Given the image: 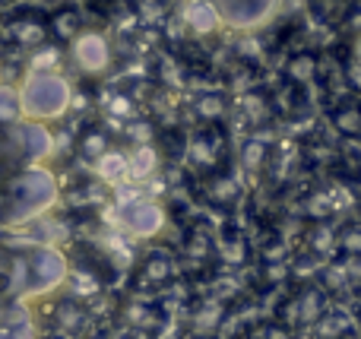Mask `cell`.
I'll return each mask as SVG.
<instances>
[{
    "label": "cell",
    "mask_w": 361,
    "mask_h": 339,
    "mask_svg": "<svg viewBox=\"0 0 361 339\" xmlns=\"http://www.w3.org/2000/svg\"><path fill=\"white\" fill-rule=\"evenodd\" d=\"M73 101V82L67 73H25L19 82V108L23 121L51 124L70 111Z\"/></svg>",
    "instance_id": "obj_1"
},
{
    "label": "cell",
    "mask_w": 361,
    "mask_h": 339,
    "mask_svg": "<svg viewBox=\"0 0 361 339\" xmlns=\"http://www.w3.org/2000/svg\"><path fill=\"white\" fill-rule=\"evenodd\" d=\"M61 197L57 178L42 165H29L10 181L6 190V219L4 222H29L48 213Z\"/></svg>",
    "instance_id": "obj_2"
},
{
    "label": "cell",
    "mask_w": 361,
    "mask_h": 339,
    "mask_svg": "<svg viewBox=\"0 0 361 339\" xmlns=\"http://www.w3.org/2000/svg\"><path fill=\"white\" fill-rule=\"evenodd\" d=\"M222 29L238 35H257L279 19L286 0H209Z\"/></svg>",
    "instance_id": "obj_3"
},
{
    "label": "cell",
    "mask_w": 361,
    "mask_h": 339,
    "mask_svg": "<svg viewBox=\"0 0 361 339\" xmlns=\"http://www.w3.org/2000/svg\"><path fill=\"white\" fill-rule=\"evenodd\" d=\"M25 257V270H29V285H25V295H51L61 285H67L70 276V260L63 257L61 247L54 245H35Z\"/></svg>",
    "instance_id": "obj_4"
},
{
    "label": "cell",
    "mask_w": 361,
    "mask_h": 339,
    "mask_svg": "<svg viewBox=\"0 0 361 339\" xmlns=\"http://www.w3.org/2000/svg\"><path fill=\"white\" fill-rule=\"evenodd\" d=\"M330 311V295L320 283H305L279 304L276 321L282 330H311Z\"/></svg>",
    "instance_id": "obj_5"
},
{
    "label": "cell",
    "mask_w": 361,
    "mask_h": 339,
    "mask_svg": "<svg viewBox=\"0 0 361 339\" xmlns=\"http://www.w3.org/2000/svg\"><path fill=\"white\" fill-rule=\"evenodd\" d=\"M114 219H118L121 232L137 241L159 238V235L165 232V226H169L165 207L159 200H152V197H133V200H127V203H118Z\"/></svg>",
    "instance_id": "obj_6"
},
{
    "label": "cell",
    "mask_w": 361,
    "mask_h": 339,
    "mask_svg": "<svg viewBox=\"0 0 361 339\" xmlns=\"http://www.w3.org/2000/svg\"><path fill=\"white\" fill-rule=\"evenodd\" d=\"M70 63L76 73L82 76H105L114 63V48L111 38L102 29H82L80 35L70 42Z\"/></svg>",
    "instance_id": "obj_7"
},
{
    "label": "cell",
    "mask_w": 361,
    "mask_h": 339,
    "mask_svg": "<svg viewBox=\"0 0 361 339\" xmlns=\"http://www.w3.org/2000/svg\"><path fill=\"white\" fill-rule=\"evenodd\" d=\"M225 152H228V146H225V137L219 127H206V130H197L190 137V143H187V162H190L193 171H200V175H219L225 165Z\"/></svg>",
    "instance_id": "obj_8"
},
{
    "label": "cell",
    "mask_w": 361,
    "mask_h": 339,
    "mask_svg": "<svg viewBox=\"0 0 361 339\" xmlns=\"http://www.w3.org/2000/svg\"><path fill=\"white\" fill-rule=\"evenodd\" d=\"M10 133H13V143H16V149L23 152L25 159H29V165L44 162V159L54 156V149H57V140H54V133H51L48 124L19 121V124L13 127Z\"/></svg>",
    "instance_id": "obj_9"
},
{
    "label": "cell",
    "mask_w": 361,
    "mask_h": 339,
    "mask_svg": "<svg viewBox=\"0 0 361 339\" xmlns=\"http://www.w3.org/2000/svg\"><path fill=\"white\" fill-rule=\"evenodd\" d=\"M178 276V260L165 247H152L149 254H143L137 264V285L140 289H165Z\"/></svg>",
    "instance_id": "obj_10"
},
{
    "label": "cell",
    "mask_w": 361,
    "mask_h": 339,
    "mask_svg": "<svg viewBox=\"0 0 361 339\" xmlns=\"http://www.w3.org/2000/svg\"><path fill=\"white\" fill-rule=\"evenodd\" d=\"M6 32H10L13 44H19L23 51H35L48 42V19L35 16V13H19L6 23Z\"/></svg>",
    "instance_id": "obj_11"
},
{
    "label": "cell",
    "mask_w": 361,
    "mask_h": 339,
    "mask_svg": "<svg viewBox=\"0 0 361 339\" xmlns=\"http://www.w3.org/2000/svg\"><path fill=\"white\" fill-rule=\"evenodd\" d=\"M51 327L57 336H80L89 327V311L76 298H63L51 311Z\"/></svg>",
    "instance_id": "obj_12"
},
{
    "label": "cell",
    "mask_w": 361,
    "mask_h": 339,
    "mask_svg": "<svg viewBox=\"0 0 361 339\" xmlns=\"http://www.w3.org/2000/svg\"><path fill=\"white\" fill-rule=\"evenodd\" d=\"M180 23H184L193 35H209V32L222 29V23H219V16H216L209 0H184Z\"/></svg>",
    "instance_id": "obj_13"
},
{
    "label": "cell",
    "mask_w": 361,
    "mask_h": 339,
    "mask_svg": "<svg viewBox=\"0 0 361 339\" xmlns=\"http://www.w3.org/2000/svg\"><path fill=\"white\" fill-rule=\"evenodd\" d=\"M330 127L345 140H361V99H343L333 105Z\"/></svg>",
    "instance_id": "obj_14"
},
{
    "label": "cell",
    "mask_w": 361,
    "mask_h": 339,
    "mask_svg": "<svg viewBox=\"0 0 361 339\" xmlns=\"http://www.w3.org/2000/svg\"><path fill=\"white\" fill-rule=\"evenodd\" d=\"M82 29L86 25H82V16L76 6H57L48 16V35L54 38V44H70Z\"/></svg>",
    "instance_id": "obj_15"
},
{
    "label": "cell",
    "mask_w": 361,
    "mask_h": 339,
    "mask_svg": "<svg viewBox=\"0 0 361 339\" xmlns=\"http://www.w3.org/2000/svg\"><path fill=\"white\" fill-rule=\"evenodd\" d=\"M92 168H95V178H99L102 184H108V187H121L124 181H130V165H127V152H124V149H114V146L99 159V162L92 165Z\"/></svg>",
    "instance_id": "obj_16"
},
{
    "label": "cell",
    "mask_w": 361,
    "mask_h": 339,
    "mask_svg": "<svg viewBox=\"0 0 361 339\" xmlns=\"http://www.w3.org/2000/svg\"><path fill=\"white\" fill-rule=\"evenodd\" d=\"M23 67H25V73H63V51H61V44H54V42H44L42 48H35V51H29L25 54V61H23Z\"/></svg>",
    "instance_id": "obj_17"
},
{
    "label": "cell",
    "mask_w": 361,
    "mask_h": 339,
    "mask_svg": "<svg viewBox=\"0 0 361 339\" xmlns=\"http://www.w3.org/2000/svg\"><path fill=\"white\" fill-rule=\"evenodd\" d=\"M238 197H241V184L228 171H219V175L206 178V200L212 207H231V203H238Z\"/></svg>",
    "instance_id": "obj_18"
},
{
    "label": "cell",
    "mask_w": 361,
    "mask_h": 339,
    "mask_svg": "<svg viewBox=\"0 0 361 339\" xmlns=\"http://www.w3.org/2000/svg\"><path fill=\"white\" fill-rule=\"evenodd\" d=\"M121 317H124V323L130 330H149V333L159 330V323H165V311H159L149 302H130L121 311Z\"/></svg>",
    "instance_id": "obj_19"
},
{
    "label": "cell",
    "mask_w": 361,
    "mask_h": 339,
    "mask_svg": "<svg viewBox=\"0 0 361 339\" xmlns=\"http://www.w3.org/2000/svg\"><path fill=\"white\" fill-rule=\"evenodd\" d=\"M311 333H314V339H352L355 327H352V321H349V314H345V311L330 308L311 327Z\"/></svg>",
    "instance_id": "obj_20"
},
{
    "label": "cell",
    "mask_w": 361,
    "mask_h": 339,
    "mask_svg": "<svg viewBox=\"0 0 361 339\" xmlns=\"http://www.w3.org/2000/svg\"><path fill=\"white\" fill-rule=\"evenodd\" d=\"M111 149V133L105 130V127H99V124H92V127H86V130L80 133V140H76V152H80L86 162H99L105 152Z\"/></svg>",
    "instance_id": "obj_21"
},
{
    "label": "cell",
    "mask_w": 361,
    "mask_h": 339,
    "mask_svg": "<svg viewBox=\"0 0 361 339\" xmlns=\"http://www.w3.org/2000/svg\"><path fill=\"white\" fill-rule=\"evenodd\" d=\"M159 152L152 143L146 146H133L130 152H127V165H130V181H149L152 175L159 171Z\"/></svg>",
    "instance_id": "obj_22"
},
{
    "label": "cell",
    "mask_w": 361,
    "mask_h": 339,
    "mask_svg": "<svg viewBox=\"0 0 361 339\" xmlns=\"http://www.w3.org/2000/svg\"><path fill=\"white\" fill-rule=\"evenodd\" d=\"M216 254L225 260V264L241 266L244 260H247V254H250V245H247V238H244L238 228H225V232L219 235V241H216Z\"/></svg>",
    "instance_id": "obj_23"
},
{
    "label": "cell",
    "mask_w": 361,
    "mask_h": 339,
    "mask_svg": "<svg viewBox=\"0 0 361 339\" xmlns=\"http://www.w3.org/2000/svg\"><path fill=\"white\" fill-rule=\"evenodd\" d=\"M307 247H311L317 257H333L339 254V228H333L330 222H317L307 235Z\"/></svg>",
    "instance_id": "obj_24"
},
{
    "label": "cell",
    "mask_w": 361,
    "mask_h": 339,
    "mask_svg": "<svg viewBox=\"0 0 361 339\" xmlns=\"http://www.w3.org/2000/svg\"><path fill=\"white\" fill-rule=\"evenodd\" d=\"M23 121V108H19V86L13 82H0V127H16Z\"/></svg>",
    "instance_id": "obj_25"
},
{
    "label": "cell",
    "mask_w": 361,
    "mask_h": 339,
    "mask_svg": "<svg viewBox=\"0 0 361 339\" xmlns=\"http://www.w3.org/2000/svg\"><path fill=\"white\" fill-rule=\"evenodd\" d=\"M184 254L190 260H209L212 254H216V238H212L206 228H190L187 232V238H184Z\"/></svg>",
    "instance_id": "obj_26"
},
{
    "label": "cell",
    "mask_w": 361,
    "mask_h": 339,
    "mask_svg": "<svg viewBox=\"0 0 361 339\" xmlns=\"http://www.w3.org/2000/svg\"><path fill=\"white\" fill-rule=\"evenodd\" d=\"M238 162H241V168L244 171H250V175H257V171H263L267 168V162H269V146L263 143V140H247L244 143V149H241V156H238Z\"/></svg>",
    "instance_id": "obj_27"
},
{
    "label": "cell",
    "mask_w": 361,
    "mask_h": 339,
    "mask_svg": "<svg viewBox=\"0 0 361 339\" xmlns=\"http://www.w3.org/2000/svg\"><path fill=\"white\" fill-rule=\"evenodd\" d=\"M0 339H35V323L25 311H13L0 323Z\"/></svg>",
    "instance_id": "obj_28"
},
{
    "label": "cell",
    "mask_w": 361,
    "mask_h": 339,
    "mask_svg": "<svg viewBox=\"0 0 361 339\" xmlns=\"http://www.w3.org/2000/svg\"><path fill=\"white\" fill-rule=\"evenodd\" d=\"M339 254L349 260H361V222H349L339 228Z\"/></svg>",
    "instance_id": "obj_29"
},
{
    "label": "cell",
    "mask_w": 361,
    "mask_h": 339,
    "mask_svg": "<svg viewBox=\"0 0 361 339\" xmlns=\"http://www.w3.org/2000/svg\"><path fill=\"white\" fill-rule=\"evenodd\" d=\"M286 73L292 82H307V80H314V73H317V61H314V54H295L292 61H288Z\"/></svg>",
    "instance_id": "obj_30"
},
{
    "label": "cell",
    "mask_w": 361,
    "mask_h": 339,
    "mask_svg": "<svg viewBox=\"0 0 361 339\" xmlns=\"http://www.w3.org/2000/svg\"><path fill=\"white\" fill-rule=\"evenodd\" d=\"M193 111L200 114V121H203L206 127H212V121H219L225 114V101L219 99V95H200V99L193 101Z\"/></svg>",
    "instance_id": "obj_31"
},
{
    "label": "cell",
    "mask_w": 361,
    "mask_h": 339,
    "mask_svg": "<svg viewBox=\"0 0 361 339\" xmlns=\"http://www.w3.org/2000/svg\"><path fill=\"white\" fill-rule=\"evenodd\" d=\"M105 108H108V114L127 121V118H133V111H137V101H133L127 92H111L108 95V101H105Z\"/></svg>",
    "instance_id": "obj_32"
},
{
    "label": "cell",
    "mask_w": 361,
    "mask_h": 339,
    "mask_svg": "<svg viewBox=\"0 0 361 339\" xmlns=\"http://www.w3.org/2000/svg\"><path fill=\"white\" fill-rule=\"evenodd\" d=\"M343 80H345V86L352 89V92H358L361 95V61H355V57H345V67H343Z\"/></svg>",
    "instance_id": "obj_33"
},
{
    "label": "cell",
    "mask_w": 361,
    "mask_h": 339,
    "mask_svg": "<svg viewBox=\"0 0 361 339\" xmlns=\"http://www.w3.org/2000/svg\"><path fill=\"white\" fill-rule=\"evenodd\" d=\"M352 57H355V61H361V29H358V35L352 38V51H349Z\"/></svg>",
    "instance_id": "obj_34"
},
{
    "label": "cell",
    "mask_w": 361,
    "mask_h": 339,
    "mask_svg": "<svg viewBox=\"0 0 361 339\" xmlns=\"http://www.w3.org/2000/svg\"><path fill=\"white\" fill-rule=\"evenodd\" d=\"M6 219V194H0V222Z\"/></svg>",
    "instance_id": "obj_35"
},
{
    "label": "cell",
    "mask_w": 361,
    "mask_h": 339,
    "mask_svg": "<svg viewBox=\"0 0 361 339\" xmlns=\"http://www.w3.org/2000/svg\"><path fill=\"white\" fill-rule=\"evenodd\" d=\"M187 339H216V336H200V333H190Z\"/></svg>",
    "instance_id": "obj_36"
},
{
    "label": "cell",
    "mask_w": 361,
    "mask_h": 339,
    "mask_svg": "<svg viewBox=\"0 0 361 339\" xmlns=\"http://www.w3.org/2000/svg\"><path fill=\"white\" fill-rule=\"evenodd\" d=\"M121 339H130V336H121Z\"/></svg>",
    "instance_id": "obj_37"
}]
</instances>
